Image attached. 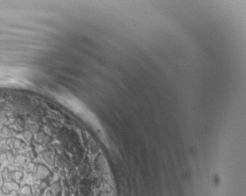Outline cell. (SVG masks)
<instances>
[{
  "mask_svg": "<svg viewBox=\"0 0 246 196\" xmlns=\"http://www.w3.org/2000/svg\"><path fill=\"white\" fill-rule=\"evenodd\" d=\"M50 174H51V172H50L49 169L48 167L44 166L43 164H39L38 166L36 169L37 177L41 178V179H44V178L48 177Z\"/></svg>",
  "mask_w": 246,
  "mask_h": 196,
  "instance_id": "obj_1",
  "label": "cell"
},
{
  "mask_svg": "<svg viewBox=\"0 0 246 196\" xmlns=\"http://www.w3.org/2000/svg\"><path fill=\"white\" fill-rule=\"evenodd\" d=\"M19 184L17 182L14 181H10V182L5 183L2 186V191L4 194H9L12 191H16V190L19 189Z\"/></svg>",
  "mask_w": 246,
  "mask_h": 196,
  "instance_id": "obj_2",
  "label": "cell"
},
{
  "mask_svg": "<svg viewBox=\"0 0 246 196\" xmlns=\"http://www.w3.org/2000/svg\"><path fill=\"white\" fill-rule=\"evenodd\" d=\"M43 158L48 165L53 166L55 164V157L51 152H45L43 153Z\"/></svg>",
  "mask_w": 246,
  "mask_h": 196,
  "instance_id": "obj_3",
  "label": "cell"
},
{
  "mask_svg": "<svg viewBox=\"0 0 246 196\" xmlns=\"http://www.w3.org/2000/svg\"><path fill=\"white\" fill-rule=\"evenodd\" d=\"M37 139L38 141L40 142L41 143L46 144L50 142V138L47 135L44 134L43 132H38L37 133Z\"/></svg>",
  "mask_w": 246,
  "mask_h": 196,
  "instance_id": "obj_4",
  "label": "cell"
},
{
  "mask_svg": "<svg viewBox=\"0 0 246 196\" xmlns=\"http://www.w3.org/2000/svg\"><path fill=\"white\" fill-rule=\"evenodd\" d=\"M15 163L18 166L25 165L27 164V157L24 155H18L15 157Z\"/></svg>",
  "mask_w": 246,
  "mask_h": 196,
  "instance_id": "obj_5",
  "label": "cell"
},
{
  "mask_svg": "<svg viewBox=\"0 0 246 196\" xmlns=\"http://www.w3.org/2000/svg\"><path fill=\"white\" fill-rule=\"evenodd\" d=\"M13 146L14 148L17 149V150H20V149L24 148L26 145L22 140L16 139H14L13 142Z\"/></svg>",
  "mask_w": 246,
  "mask_h": 196,
  "instance_id": "obj_6",
  "label": "cell"
},
{
  "mask_svg": "<svg viewBox=\"0 0 246 196\" xmlns=\"http://www.w3.org/2000/svg\"><path fill=\"white\" fill-rule=\"evenodd\" d=\"M23 176H24L23 173L21 172V171H14V172H13L12 174H10V177H12L13 180H14L15 181H20V180L22 179Z\"/></svg>",
  "mask_w": 246,
  "mask_h": 196,
  "instance_id": "obj_7",
  "label": "cell"
},
{
  "mask_svg": "<svg viewBox=\"0 0 246 196\" xmlns=\"http://www.w3.org/2000/svg\"><path fill=\"white\" fill-rule=\"evenodd\" d=\"M20 194L24 196H28L32 194V191L29 185H24L20 188Z\"/></svg>",
  "mask_w": 246,
  "mask_h": 196,
  "instance_id": "obj_8",
  "label": "cell"
},
{
  "mask_svg": "<svg viewBox=\"0 0 246 196\" xmlns=\"http://www.w3.org/2000/svg\"><path fill=\"white\" fill-rule=\"evenodd\" d=\"M51 190L53 191L55 194H58L62 191V187H61V185H60L59 183L55 182L51 184Z\"/></svg>",
  "mask_w": 246,
  "mask_h": 196,
  "instance_id": "obj_9",
  "label": "cell"
},
{
  "mask_svg": "<svg viewBox=\"0 0 246 196\" xmlns=\"http://www.w3.org/2000/svg\"><path fill=\"white\" fill-rule=\"evenodd\" d=\"M23 136H24V139H25L26 141L30 142H31V140H32L33 139V133L31 132L30 130H27V131H24V133H23Z\"/></svg>",
  "mask_w": 246,
  "mask_h": 196,
  "instance_id": "obj_10",
  "label": "cell"
},
{
  "mask_svg": "<svg viewBox=\"0 0 246 196\" xmlns=\"http://www.w3.org/2000/svg\"><path fill=\"white\" fill-rule=\"evenodd\" d=\"M34 169H35V164L33 162H30L26 165L25 171L28 173H31L34 171Z\"/></svg>",
  "mask_w": 246,
  "mask_h": 196,
  "instance_id": "obj_11",
  "label": "cell"
},
{
  "mask_svg": "<svg viewBox=\"0 0 246 196\" xmlns=\"http://www.w3.org/2000/svg\"><path fill=\"white\" fill-rule=\"evenodd\" d=\"M29 130L31 131V132L34 134V133H38L39 132V127L38 125L35 124H31L29 125Z\"/></svg>",
  "mask_w": 246,
  "mask_h": 196,
  "instance_id": "obj_12",
  "label": "cell"
},
{
  "mask_svg": "<svg viewBox=\"0 0 246 196\" xmlns=\"http://www.w3.org/2000/svg\"><path fill=\"white\" fill-rule=\"evenodd\" d=\"M46 196H57V194H55L53 191L50 189L48 190V191L46 192Z\"/></svg>",
  "mask_w": 246,
  "mask_h": 196,
  "instance_id": "obj_13",
  "label": "cell"
}]
</instances>
